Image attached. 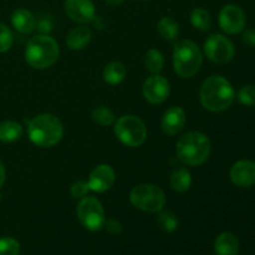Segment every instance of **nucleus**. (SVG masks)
<instances>
[{
    "instance_id": "obj_1",
    "label": "nucleus",
    "mask_w": 255,
    "mask_h": 255,
    "mask_svg": "<svg viewBox=\"0 0 255 255\" xmlns=\"http://www.w3.org/2000/svg\"><path fill=\"white\" fill-rule=\"evenodd\" d=\"M199 99L206 110L221 112L231 107L236 99V92L228 80L219 75H213L202 84Z\"/></svg>"
},
{
    "instance_id": "obj_2",
    "label": "nucleus",
    "mask_w": 255,
    "mask_h": 255,
    "mask_svg": "<svg viewBox=\"0 0 255 255\" xmlns=\"http://www.w3.org/2000/svg\"><path fill=\"white\" fill-rule=\"evenodd\" d=\"M27 134L30 141L37 147L49 148L61 141L64 136V125L54 115H37L29 122Z\"/></svg>"
},
{
    "instance_id": "obj_3",
    "label": "nucleus",
    "mask_w": 255,
    "mask_h": 255,
    "mask_svg": "<svg viewBox=\"0 0 255 255\" xmlns=\"http://www.w3.org/2000/svg\"><path fill=\"white\" fill-rule=\"evenodd\" d=\"M176 151L177 157L182 163L187 166H201L208 161L212 144L206 134L192 131L178 139Z\"/></svg>"
},
{
    "instance_id": "obj_4",
    "label": "nucleus",
    "mask_w": 255,
    "mask_h": 255,
    "mask_svg": "<svg viewBox=\"0 0 255 255\" xmlns=\"http://www.w3.org/2000/svg\"><path fill=\"white\" fill-rule=\"evenodd\" d=\"M57 42L49 35L40 34L29 40L25 49V60L31 67L44 70L51 67L59 60Z\"/></svg>"
},
{
    "instance_id": "obj_5",
    "label": "nucleus",
    "mask_w": 255,
    "mask_h": 255,
    "mask_svg": "<svg viewBox=\"0 0 255 255\" xmlns=\"http://www.w3.org/2000/svg\"><path fill=\"white\" fill-rule=\"evenodd\" d=\"M203 62V55L196 42L182 40L173 50V67L182 79H189L199 71Z\"/></svg>"
},
{
    "instance_id": "obj_6",
    "label": "nucleus",
    "mask_w": 255,
    "mask_h": 255,
    "mask_svg": "<svg viewBox=\"0 0 255 255\" xmlns=\"http://www.w3.org/2000/svg\"><path fill=\"white\" fill-rule=\"evenodd\" d=\"M129 201L141 211L157 213L164 208L166 196L159 187L154 184H138L129 193Z\"/></svg>"
},
{
    "instance_id": "obj_7",
    "label": "nucleus",
    "mask_w": 255,
    "mask_h": 255,
    "mask_svg": "<svg viewBox=\"0 0 255 255\" xmlns=\"http://www.w3.org/2000/svg\"><path fill=\"white\" fill-rule=\"evenodd\" d=\"M115 133L122 143L128 147L142 146L147 138L146 125L133 115L120 117L115 125Z\"/></svg>"
},
{
    "instance_id": "obj_8",
    "label": "nucleus",
    "mask_w": 255,
    "mask_h": 255,
    "mask_svg": "<svg viewBox=\"0 0 255 255\" xmlns=\"http://www.w3.org/2000/svg\"><path fill=\"white\" fill-rule=\"evenodd\" d=\"M77 218L82 226L91 232H99L105 227V211L101 202L95 197H85L77 204Z\"/></svg>"
},
{
    "instance_id": "obj_9",
    "label": "nucleus",
    "mask_w": 255,
    "mask_h": 255,
    "mask_svg": "<svg viewBox=\"0 0 255 255\" xmlns=\"http://www.w3.org/2000/svg\"><path fill=\"white\" fill-rule=\"evenodd\" d=\"M204 54L216 64H227L236 55L233 42L222 34H213L204 42Z\"/></svg>"
},
{
    "instance_id": "obj_10",
    "label": "nucleus",
    "mask_w": 255,
    "mask_h": 255,
    "mask_svg": "<svg viewBox=\"0 0 255 255\" xmlns=\"http://www.w3.org/2000/svg\"><path fill=\"white\" fill-rule=\"evenodd\" d=\"M247 16L244 10L236 4H227L219 12V26L227 34H239L244 30Z\"/></svg>"
},
{
    "instance_id": "obj_11",
    "label": "nucleus",
    "mask_w": 255,
    "mask_h": 255,
    "mask_svg": "<svg viewBox=\"0 0 255 255\" xmlns=\"http://www.w3.org/2000/svg\"><path fill=\"white\" fill-rule=\"evenodd\" d=\"M169 90L171 87H169L168 80L158 74L148 77L142 87L143 97L152 105L163 104L168 99Z\"/></svg>"
},
{
    "instance_id": "obj_12",
    "label": "nucleus",
    "mask_w": 255,
    "mask_h": 255,
    "mask_svg": "<svg viewBox=\"0 0 255 255\" xmlns=\"http://www.w3.org/2000/svg\"><path fill=\"white\" fill-rule=\"evenodd\" d=\"M64 7L67 16L79 24L92 22L96 17V10L92 0H65Z\"/></svg>"
},
{
    "instance_id": "obj_13",
    "label": "nucleus",
    "mask_w": 255,
    "mask_h": 255,
    "mask_svg": "<svg viewBox=\"0 0 255 255\" xmlns=\"http://www.w3.org/2000/svg\"><path fill=\"white\" fill-rule=\"evenodd\" d=\"M115 179H116V174H115L114 168L109 164H100V166L95 167L94 171L90 173L87 184H89L90 191L104 193V192L111 189L115 183Z\"/></svg>"
},
{
    "instance_id": "obj_14",
    "label": "nucleus",
    "mask_w": 255,
    "mask_h": 255,
    "mask_svg": "<svg viewBox=\"0 0 255 255\" xmlns=\"http://www.w3.org/2000/svg\"><path fill=\"white\" fill-rule=\"evenodd\" d=\"M231 179L237 187L249 188L255 184V162L249 159H242L232 166Z\"/></svg>"
},
{
    "instance_id": "obj_15",
    "label": "nucleus",
    "mask_w": 255,
    "mask_h": 255,
    "mask_svg": "<svg viewBox=\"0 0 255 255\" xmlns=\"http://www.w3.org/2000/svg\"><path fill=\"white\" fill-rule=\"evenodd\" d=\"M186 112L178 106H173L164 112L161 121L162 131L168 136H174L179 133L186 126Z\"/></svg>"
},
{
    "instance_id": "obj_16",
    "label": "nucleus",
    "mask_w": 255,
    "mask_h": 255,
    "mask_svg": "<svg viewBox=\"0 0 255 255\" xmlns=\"http://www.w3.org/2000/svg\"><path fill=\"white\" fill-rule=\"evenodd\" d=\"M11 24L15 30L21 34H30L36 29L37 20L30 10L19 7L11 15Z\"/></svg>"
},
{
    "instance_id": "obj_17",
    "label": "nucleus",
    "mask_w": 255,
    "mask_h": 255,
    "mask_svg": "<svg viewBox=\"0 0 255 255\" xmlns=\"http://www.w3.org/2000/svg\"><path fill=\"white\" fill-rule=\"evenodd\" d=\"M92 39L91 30L87 26H77L74 27L71 31L67 34L66 44L71 50L79 51L85 49L90 44Z\"/></svg>"
},
{
    "instance_id": "obj_18",
    "label": "nucleus",
    "mask_w": 255,
    "mask_h": 255,
    "mask_svg": "<svg viewBox=\"0 0 255 255\" xmlns=\"http://www.w3.org/2000/svg\"><path fill=\"white\" fill-rule=\"evenodd\" d=\"M214 251L217 255H238L239 241L233 233H222L214 243Z\"/></svg>"
},
{
    "instance_id": "obj_19",
    "label": "nucleus",
    "mask_w": 255,
    "mask_h": 255,
    "mask_svg": "<svg viewBox=\"0 0 255 255\" xmlns=\"http://www.w3.org/2000/svg\"><path fill=\"white\" fill-rule=\"evenodd\" d=\"M126 74L127 70L122 62L112 61L105 66L104 80L109 85H119L124 81Z\"/></svg>"
},
{
    "instance_id": "obj_20",
    "label": "nucleus",
    "mask_w": 255,
    "mask_h": 255,
    "mask_svg": "<svg viewBox=\"0 0 255 255\" xmlns=\"http://www.w3.org/2000/svg\"><path fill=\"white\" fill-rule=\"evenodd\" d=\"M21 125L15 121H2L0 122V141L4 143H11L17 141L22 136Z\"/></svg>"
},
{
    "instance_id": "obj_21",
    "label": "nucleus",
    "mask_w": 255,
    "mask_h": 255,
    "mask_svg": "<svg viewBox=\"0 0 255 255\" xmlns=\"http://www.w3.org/2000/svg\"><path fill=\"white\" fill-rule=\"evenodd\" d=\"M192 186V177L191 173L187 168L181 167V168L174 169L171 176V187L173 191L178 193H184L188 191Z\"/></svg>"
},
{
    "instance_id": "obj_22",
    "label": "nucleus",
    "mask_w": 255,
    "mask_h": 255,
    "mask_svg": "<svg viewBox=\"0 0 255 255\" xmlns=\"http://www.w3.org/2000/svg\"><path fill=\"white\" fill-rule=\"evenodd\" d=\"M157 32L162 39L173 41L179 35V25L173 17L163 16L157 24Z\"/></svg>"
},
{
    "instance_id": "obj_23",
    "label": "nucleus",
    "mask_w": 255,
    "mask_h": 255,
    "mask_svg": "<svg viewBox=\"0 0 255 255\" xmlns=\"http://www.w3.org/2000/svg\"><path fill=\"white\" fill-rule=\"evenodd\" d=\"M191 22L197 30L201 31H208L212 26L211 14L206 9L196 7L191 12Z\"/></svg>"
},
{
    "instance_id": "obj_24",
    "label": "nucleus",
    "mask_w": 255,
    "mask_h": 255,
    "mask_svg": "<svg viewBox=\"0 0 255 255\" xmlns=\"http://www.w3.org/2000/svg\"><path fill=\"white\" fill-rule=\"evenodd\" d=\"M144 65L151 74L156 75L161 72L164 66V57L162 52L156 49L148 50L144 55Z\"/></svg>"
},
{
    "instance_id": "obj_25",
    "label": "nucleus",
    "mask_w": 255,
    "mask_h": 255,
    "mask_svg": "<svg viewBox=\"0 0 255 255\" xmlns=\"http://www.w3.org/2000/svg\"><path fill=\"white\" fill-rule=\"evenodd\" d=\"M157 223H158L159 228L166 233H173L179 227L178 218L171 211H161V213L157 217Z\"/></svg>"
},
{
    "instance_id": "obj_26",
    "label": "nucleus",
    "mask_w": 255,
    "mask_h": 255,
    "mask_svg": "<svg viewBox=\"0 0 255 255\" xmlns=\"http://www.w3.org/2000/svg\"><path fill=\"white\" fill-rule=\"evenodd\" d=\"M91 116L92 120L100 126H110L115 122V114L106 106L95 107Z\"/></svg>"
},
{
    "instance_id": "obj_27",
    "label": "nucleus",
    "mask_w": 255,
    "mask_h": 255,
    "mask_svg": "<svg viewBox=\"0 0 255 255\" xmlns=\"http://www.w3.org/2000/svg\"><path fill=\"white\" fill-rule=\"evenodd\" d=\"M20 244L11 237L0 238V255H19Z\"/></svg>"
},
{
    "instance_id": "obj_28",
    "label": "nucleus",
    "mask_w": 255,
    "mask_h": 255,
    "mask_svg": "<svg viewBox=\"0 0 255 255\" xmlns=\"http://www.w3.org/2000/svg\"><path fill=\"white\" fill-rule=\"evenodd\" d=\"M238 101L246 106H255V85H246L238 92Z\"/></svg>"
},
{
    "instance_id": "obj_29",
    "label": "nucleus",
    "mask_w": 255,
    "mask_h": 255,
    "mask_svg": "<svg viewBox=\"0 0 255 255\" xmlns=\"http://www.w3.org/2000/svg\"><path fill=\"white\" fill-rule=\"evenodd\" d=\"M12 32L5 24H0V52H6L12 45Z\"/></svg>"
},
{
    "instance_id": "obj_30",
    "label": "nucleus",
    "mask_w": 255,
    "mask_h": 255,
    "mask_svg": "<svg viewBox=\"0 0 255 255\" xmlns=\"http://www.w3.org/2000/svg\"><path fill=\"white\" fill-rule=\"evenodd\" d=\"M89 184L85 181L75 182L71 186V188H70V193H71V196L76 199L85 198V197L87 196V193H89Z\"/></svg>"
},
{
    "instance_id": "obj_31",
    "label": "nucleus",
    "mask_w": 255,
    "mask_h": 255,
    "mask_svg": "<svg viewBox=\"0 0 255 255\" xmlns=\"http://www.w3.org/2000/svg\"><path fill=\"white\" fill-rule=\"evenodd\" d=\"M105 228L111 234H120L124 231L122 224L119 221H116V219H109V221L105 222Z\"/></svg>"
},
{
    "instance_id": "obj_32",
    "label": "nucleus",
    "mask_w": 255,
    "mask_h": 255,
    "mask_svg": "<svg viewBox=\"0 0 255 255\" xmlns=\"http://www.w3.org/2000/svg\"><path fill=\"white\" fill-rule=\"evenodd\" d=\"M243 41L248 46H255V30L254 29H247L243 30Z\"/></svg>"
},
{
    "instance_id": "obj_33",
    "label": "nucleus",
    "mask_w": 255,
    "mask_h": 255,
    "mask_svg": "<svg viewBox=\"0 0 255 255\" xmlns=\"http://www.w3.org/2000/svg\"><path fill=\"white\" fill-rule=\"evenodd\" d=\"M36 29L39 30L41 34L47 35L52 30V24L49 19H41L40 21H37Z\"/></svg>"
},
{
    "instance_id": "obj_34",
    "label": "nucleus",
    "mask_w": 255,
    "mask_h": 255,
    "mask_svg": "<svg viewBox=\"0 0 255 255\" xmlns=\"http://www.w3.org/2000/svg\"><path fill=\"white\" fill-rule=\"evenodd\" d=\"M5 177H6V172H5V167L2 164V162L0 161V188L2 187L5 182Z\"/></svg>"
},
{
    "instance_id": "obj_35",
    "label": "nucleus",
    "mask_w": 255,
    "mask_h": 255,
    "mask_svg": "<svg viewBox=\"0 0 255 255\" xmlns=\"http://www.w3.org/2000/svg\"><path fill=\"white\" fill-rule=\"evenodd\" d=\"M105 2H106L109 6H120V5L124 4L125 0H105Z\"/></svg>"
},
{
    "instance_id": "obj_36",
    "label": "nucleus",
    "mask_w": 255,
    "mask_h": 255,
    "mask_svg": "<svg viewBox=\"0 0 255 255\" xmlns=\"http://www.w3.org/2000/svg\"><path fill=\"white\" fill-rule=\"evenodd\" d=\"M137 1H149V0H137Z\"/></svg>"
}]
</instances>
